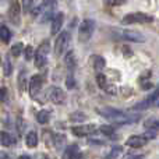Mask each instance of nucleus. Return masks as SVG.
<instances>
[{"instance_id": "nucleus-1", "label": "nucleus", "mask_w": 159, "mask_h": 159, "mask_svg": "<svg viewBox=\"0 0 159 159\" xmlns=\"http://www.w3.org/2000/svg\"><path fill=\"white\" fill-rule=\"evenodd\" d=\"M96 113L99 116L105 119H109L112 121H116L119 124H124V123H131V121H135L137 119H134L133 116L127 115V113L121 112V110L116 109V107H110V106H105V107H98L96 109Z\"/></svg>"}, {"instance_id": "nucleus-2", "label": "nucleus", "mask_w": 159, "mask_h": 159, "mask_svg": "<svg viewBox=\"0 0 159 159\" xmlns=\"http://www.w3.org/2000/svg\"><path fill=\"white\" fill-rule=\"evenodd\" d=\"M154 18L152 16L145 13H130L126 14L121 20V24L123 25H130V24H145V22H152Z\"/></svg>"}, {"instance_id": "nucleus-3", "label": "nucleus", "mask_w": 159, "mask_h": 159, "mask_svg": "<svg viewBox=\"0 0 159 159\" xmlns=\"http://www.w3.org/2000/svg\"><path fill=\"white\" fill-rule=\"evenodd\" d=\"M70 32L69 31H63L61 34H59V36L55 41V56L56 57H60L64 52H66L67 46L70 43Z\"/></svg>"}, {"instance_id": "nucleus-4", "label": "nucleus", "mask_w": 159, "mask_h": 159, "mask_svg": "<svg viewBox=\"0 0 159 159\" xmlns=\"http://www.w3.org/2000/svg\"><path fill=\"white\" fill-rule=\"evenodd\" d=\"M93 32V21L92 20H84L78 27V41L80 42H88L92 36Z\"/></svg>"}, {"instance_id": "nucleus-5", "label": "nucleus", "mask_w": 159, "mask_h": 159, "mask_svg": "<svg viewBox=\"0 0 159 159\" xmlns=\"http://www.w3.org/2000/svg\"><path fill=\"white\" fill-rule=\"evenodd\" d=\"M20 17H21V6L18 0H11L8 7V20L14 25H20Z\"/></svg>"}, {"instance_id": "nucleus-6", "label": "nucleus", "mask_w": 159, "mask_h": 159, "mask_svg": "<svg viewBox=\"0 0 159 159\" xmlns=\"http://www.w3.org/2000/svg\"><path fill=\"white\" fill-rule=\"evenodd\" d=\"M42 85H43V77H42L41 74L32 75V78L30 80V84H28V89H30L31 98H36V96H38Z\"/></svg>"}, {"instance_id": "nucleus-7", "label": "nucleus", "mask_w": 159, "mask_h": 159, "mask_svg": "<svg viewBox=\"0 0 159 159\" xmlns=\"http://www.w3.org/2000/svg\"><path fill=\"white\" fill-rule=\"evenodd\" d=\"M99 130V127H96L95 124H88V126H74L71 127V133L77 137H87V135L95 134Z\"/></svg>"}, {"instance_id": "nucleus-8", "label": "nucleus", "mask_w": 159, "mask_h": 159, "mask_svg": "<svg viewBox=\"0 0 159 159\" xmlns=\"http://www.w3.org/2000/svg\"><path fill=\"white\" fill-rule=\"evenodd\" d=\"M120 36L126 41H130V42H135V43H143L145 42V36L143 34H140L138 31H134V30H124L120 32Z\"/></svg>"}, {"instance_id": "nucleus-9", "label": "nucleus", "mask_w": 159, "mask_h": 159, "mask_svg": "<svg viewBox=\"0 0 159 159\" xmlns=\"http://www.w3.org/2000/svg\"><path fill=\"white\" fill-rule=\"evenodd\" d=\"M49 99L55 105H63L66 102V93H64V91L61 88L53 87L49 89Z\"/></svg>"}, {"instance_id": "nucleus-10", "label": "nucleus", "mask_w": 159, "mask_h": 159, "mask_svg": "<svg viewBox=\"0 0 159 159\" xmlns=\"http://www.w3.org/2000/svg\"><path fill=\"white\" fill-rule=\"evenodd\" d=\"M63 21H64V14L63 13L56 14L55 18L52 20V30H50V34H52V35H56V34L60 32L61 27H63Z\"/></svg>"}, {"instance_id": "nucleus-11", "label": "nucleus", "mask_w": 159, "mask_h": 159, "mask_svg": "<svg viewBox=\"0 0 159 159\" xmlns=\"http://www.w3.org/2000/svg\"><path fill=\"white\" fill-rule=\"evenodd\" d=\"M64 64H66L67 70H69L70 73L74 71L75 66H77V57H75L74 50H69V52L66 53V56H64Z\"/></svg>"}, {"instance_id": "nucleus-12", "label": "nucleus", "mask_w": 159, "mask_h": 159, "mask_svg": "<svg viewBox=\"0 0 159 159\" xmlns=\"http://www.w3.org/2000/svg\"><path fill=\"white\" fill-rule=\"evenodd\" d=\"M145 143L147 140L144 135H131V137H129L126 144L131 148H141L143 145H145Z\"/></svg>"}, {"instance_id": "nucleus-13", "label": "nucleus", "mask_w": 159, "mask_h": 159, "mask_svg": "<svg viewBox=\"0 0 159 159\" xmlns=\"http://www.w3.org/2000/svg\"><path fill=\"white\" fill-rule=\"evenodd\" d=\"M91 63H92V67L95 69L96 73H101L102 70L105 69V66H106L105 59L102 57V56H98V55H95V56H92V57H91Z\"/></svg>"}, {"instance_id": "nucleus-14", "label": "nucleus", "mask_w": 159, "mask_h": 159, "mask_svg": "<svg viewBox=\"0 0 159 159\" xmlns=\"http://www.w3.org/2000/svg\"><path fill=\"white\" fill-rule=\"evenodd\" d=\"M25 144L28 148H35L38 145V134L35 131H30L25 137Z\"/></svg>"}, {"instance_id": "nucleus-15", "label": "nucleus", "mask_w": 159, "mask_h": 159, "mask_svg": "<svg viewBox=\"0 0 159 159\" xmlns=\"http://www.w3.org/2000/svg\"><path fill=\"white\" fill-rule=\"evenodd\" d=\"M49 52H50V43H49V41H43L41 45H39L38 49H36V53H35V55L45 56V57H48Z\"/></svg>"}, {"instance_id": "nucleus-16", "label": "nucleus", "mask_w": 159, "mask_h": 159, "mask_svg": "<svg viewBox=\"0 0 159 159\" xmlns=\"http://www.w3.org/2000/svg\"><path fill=\"white\" fill-rule=\"evenodd\" d=\"M16 144V138L13 137L11 134L6 131H2V145L3 147H11Z\"/></svg>"}, {"instance_id": "nucleus-17", "label": "nucleus", "mask_w": 159, "mask_h": 159, "mask_svg": "<svg viewBox=\"0 0 159 159\" xmlns=\"http://www.w3.org/2000/svg\"><path fill=\"white\" fill-rule=\"evenodd\" d=\"M0 39H2L4 43H8L11 39V32L6 25H2V27H0Z\"/></svg>"}, {"instance_id": "nucleus-18", "label": "nucleus", "mask_w": 159, "mask_h": 159, "mask_svg": "<svg viewBox=\"0 0 159 159\" xmlns=\"http://www.w3.org/2000/svg\"><path fill=\"white\" fill-rule=\"evenodd\" d=\"M49 117H50V115L48 110H39L36 113V120H38L39 124H46L49 121Z\"/></svg>"}, {"instance_id": "nucleus-19", "label": "nucleus", "mask_w": 159, "mask_h": 159, "mask_svg": "<svg viewBox=\"0 0 159 159\" xmlns=\"http://www.w3.org/2000/svg\"><path fill=\"white\" fill-rule=\"evenodd\" d=\"M96 84H98V87L101 88V89H106L107 88V80H106V75L105 74H102V73H98L96 74Z\"/></svg>"}, {"instance_id": "nucleus-20", "label": "nucleus", "mask_w": 159, "mask_h": 159, "mask_svg": "<svg viewBox=\"0 0 159 159\" xmlns=\"http://www.w3.org/2000/svg\"><path fill=\"white\" fill-rule=\"evenodd\" d=\"M77 151H78V147L75 145V144H73V145H69L66 148V151H64V154H63V159H71L73 155H74Z\"/></svg>"}, {"instance_id": "nucleus-21", "label": "nucleus", "mask_w": 159, "mask_h": 159, "mask_svg": "<svg viewBox=\"0 0 159 159\" xmlns=\"http://www.w3.org/2000/svg\"><path fill=\"white\" fill-rule=\"evenodd\" d=\"M24 45L22 43H14L13 46H11V49H10V53L14 56V57H18L20 55H21L22 52H24Z\"/></svg>"}, {"instance_id": "nucleus-22", "label": "nucleus", "mask_w": 159, "mask_h": 159, "mask_svg": "<svg viewBox=\"0 0 159 159\" xmlns=\"http://www.w3.org/2000/svg\"><path fill=\"white\" fill-rule=\"evenodd\" d=\"M121 152H123V148H121V147H119V145H116V147H113V148L110 149V152L106 155V157H105V159H116L119 155L121 154Z\"/></svg>"}, {"instance_id": "nucleus-23", "label": "nucleus", "mask_w": 159, "mask_h": 159, "mask_svg": "<svg viewBox=\"0 0 159 159\" xmlns=\"http://www.w3.org/2000/svg\"><path fill=\"white\" fill-rule=\"evenodd\" d=\"M144 126L147 127V129H157L158 130V127H159V120L158 119H155V117H148L145 121H144Z\"/></svg>"}, {"instance_id": "nucleus-24", "label": "nucleus", "mask_w": 159, "mask_h": 159, "mask_svg": "<svg viewBox=\"0 0 159 159\" xmlns=\"http://www.w3.org/2000/svg\"><path fill=\"white\" fill-rule=\"evenodd\" d=\"M85 119H87V116H85L82 112H74L70 115V120L74 121V123L75 121H77V123H81V121H84Z\"/></svg>"}, {"instance_id": "nucleus-25", "label": "nucleus", "mask_w": 159, "mask_h": 159, "mask_svg": "<svg viewBox=\"0 0 159 159\" xmlns=\"http://www.w3.org/2000/svg\"><path fill=\"white\" fill-rule=\"evenodd\" d=\"M35 66L38 67V69H42V67L46 66L48 63V57H45V56H39V55H35Z\"/></svg>"}, {"instance_id": "nucleus-26", "label": "nucleus", "mask_w": 159, "mask_h": 159, "mask_svg": "<svg viewBox=\"0 0 159 159\" xmlns=\"http://www.w3.org/2000/svg\"><path fill=\"white\" fill-rule=\"evenodd\" d=\"M99 131L103 133L105 135H113L115 130H113V127L109 126V124H102V126H99Z\"/></svg>"}, {"instance_id": "nucleus-27", "label": "nucleus", "mask_w": 159, "mask_h": 159, "mask_svg": "<svg viewBox=\"0 0 159 159\" xmlns=\"http://www.w3.org/2000/svg\"><path fill=\"white\" fill-rule=\"evenodd\" d=\"M75 85V80H74V75H73V73H67V77H66V87L69 88V89H73Z\"/></svg>"}, {"instance_id": "nucleus-28", "label": "nucleus", "mask_w": 159, "mask_h": 159, "mask_svg": "<svg viewBox=\"0 0 159 159\" xmlns=\"http://www.w3.org/2000/svg\"><path fill=\"white\" fill-rule=\"evenodd\" d=\"M158 135V130L157 129H149L145 131V134H144V137H145V140H152V138H155Z\"/></svg>"}, {"instance_id": "nucleus-29", "label": "nucleus", "mask_w": 159, "mask_h": 159, "mask_svg": "<svg viewBox=\"0 0 159 159\" xmlns=\"http://www.w3.org/2000/svg\"><path fill=\"white\" fill-rule=\"evenodd\" d=\"M18 88H20V91H24V88H25V71L22 70L21 73H20V77H18Z\"/></svg>"}, {"instance_id": "nucleus-30", "label": "nucleus", "mask_w": 159, "mask_h": 159, "mask_svg": "<svg viewBox=\"0 0 159 159\" xmlns=\"http://www.w3.org/2000/svg\"><path fill=\"white\" fill-rule=\"evenodd\" d=\"M24 52H25V59H27V60H31L32 57H35V53L36 52H34L32 46H27Z\"/></svg>"}, {"instance_id": "nucleus-31", "label": "nucleus", "mask_w": 159, "mask_h": 159, "mask_svg": "<svg viewBox=\"0 0 159 159\" xmlns=\"http://www.w3.org/2000/svg\"><path fill=\"white\" fill-rule=\"evenodd\" d=\"M53 140H55V143H56V147H57V148H61V144H63V141L66 140V137H64V135H60V134H55L53 135Z\"/></svg>"}, {"instance_id": "nucleus-32", "label": "nucleus", "mask_w": 159, "mask_h": 159, "mask_svg": "<svg viewBox=\"0 0 159 159\" xmlns=\"http://www.w3.org/2000/svg\"><path fill=\"white\" fill-rule=\"evenodd\" d=\"M21 2H22V10H24V13H28L31 10V7H32L34 0H21Z\"/></svg>"}, {"instance_id": "nucleus-33", "label": "nucleus", "mask_w": 159, "mask_h": 159, "mask_svg": "<svg viewBox=\"0 0 159 159\" xmlns=\"http://www.w3.org/2000/svg\"><path fill=\"white\" fill-rule=\"evenodd\" d=\"M3 67H4V69H3V71H4V75H7V77H8V75L11 74V71H13V67H11L10 61L6 60L4 64H3Z\"/></svg>"}, {"instance_id": "nucleus-34", "label": "nucleus", "mask_w": 159, "mask_h": 159, "mask_svg": "<svg viewBox=\"0 0 159 159\" xmlns=\"http://www.w3.org/2000/svg\"><path fill=\"white\" fill-rule=\"evenodd\" d=\"M0 99H2V102H6V99H7V89L4 87H2V89H0Z\"/></svg>"}, {"instance_id": "nucleus-35", "label": "nucleus", "mask_w": 159, "mask_h": 159, "mask_svg": "<svg viewBox=\"0 0 159 159\" xmlns=\"http://www.w3.org/2000/svg\"><path fill=\"white\" fill-rule=\"evenodd\" d=\"M126 2V0H106L107 4L110 6H119V4H123V3Z\"/></svg>"}, {"instance_id": "nucleus-36", "label": "nucleus", "mask_w": 159, "mask_h": 159, "mask_svg": "<svg viewBox=\"0 0 159 159\" xmlns=\"http://www.w3.org/2000/svg\"><path fill=\"white\" fill-rule=\"evenodd\" d=\"M71 159H84V155H82V152L77 151L74 155H73V158H71Z\"/></svg>"}, {"instance_id": "nucleus-37", "label": "nucleus", "mask_w": 159, "mask_h": 159, "mask_svg": "<svg viewBox=\"0 0 159 159\" xmlns=\"http://www.w3.org/2000/svg\"><path fill=\"white\" fill-rule=\"evenodd\" d=\"M123 50H126V52H124V56H127V57H129L130 55H131V53H129L130 52V49L127 46H123Z\"/></svg>"}, {"instance_id": "nucleus-38", "label": "nucleus", "mask_w": 159, "mask_h": 159, "mask_svg": "<svg viewBox=\"0 0 159 159\" xmlns=\"http://www.w3.org/2000/svg\"><path fill=\"white\" fill-rule=\"evenodd\" d=\"M35 159H48V157H46V155H43V154H39Z\"/></svg>"}, {"instance_id": "nucleus-39", "label": "nucleus", "mask_w": 159, "mask_h": 159, "mask_svg": "<svg viewBox=\"0 0 159 159\" xmlns=\"http://www.w3.org/2000/svg\"><path fill=\"white\" fill-rule=\"evenodd\" d=\"M2 159H11V158H10V155H7V154H4V152H3V154H2Z\"/></svg>"}, {"instance_id": "nucleus-40", "label": "nucleus", "mask_w": 159, "mask_h": 159, "mask_svg": "<svg viewBox=\"0 0 159 159\" xmlns=\"http://www.w3.org/2000/svg\"><path fill=\"white\" fill-rule=\"evenodd\" d=\"M18 159H31V158L28 157V155H22V157H20Z\"/></svg>"}, {"instance_id": "nucleus-41", "label": "nucleus", "mask_w": 159, "mask_h": 159, "mask_svg": "<svg viewBox=\"0 0 159 159\" xmlns=\"http://www.w3.org/2000/svg\"><path fill=\"white\" fill-rule=\"evenodd\" d=\"M131 159H143V157H141V155H138V157H133Z\"/></svg>"}, {"instance_id": "nucleus-42", "label": "nucleus", "mask_w": 159, "mask_h": 159, "mask_svg": "<svg viewBox=\"0 0 159 159\" xmlns=\"http://www.w3.org/2000/svg\"><path fill=\"white\" fill-rule=\"evenodd\" d=\"M157 106H159V101H158V102H157Z\"/></svg>"}]
</instances>
